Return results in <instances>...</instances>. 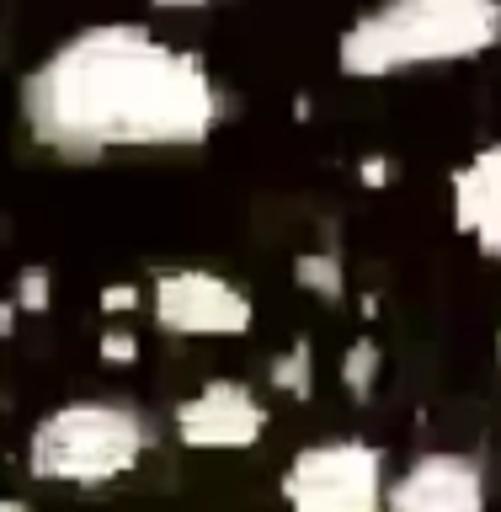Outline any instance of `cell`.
<instances>
[{
	"label": "cell",
	"mask_w": 501,
	"mask_h": 512,
	"mask_svg": "<svg viewBox=\"0 0 501 512\" xmlns=\"http://www.w3.org/2000/svg\"><path fill=\"white\" fill-rule=\"evenodd\" d=\"M214 70L144 22H91L22 75L27 134L64 160L198 150L219 128Z\"/></svg>",
	"instance_id": "1"
},
{
	"label": "cell",
	"mask_w": 501,
	"mask_h": 512,
	"mask_svg": "<svg viewBox=\"0 0 501 512\" xmlns=\"http://www.w3.org/2000/svg\"><path fill=\"white\" fill-rule=\"evenodd\" d=\"M501 43L496 0H395V6L363 11L342 38L336 64L352 80H384L422 64L480 59Z\"/></svg>",
	"instance_id": "2"
},
{
	"label": "cell",
	"mask_w": 501,
	"mask_h": 512,
	"mask_svg": "<svg viewBox=\"0 0 501 512\" xmlns=\"http://www.w3.org/2000/svg\"><path fill=\"white\" fill-rule=\"evenodd\" d=\"M155 432L128 400H64L27 432V475L43 486L96 491L134 475Z\"/></svg>",
	"instance_id": "3"
},
{
	"label": "cell",
	"mask_w": 501,
	"mask_h": 512,
	"mask_svg": "<svg viewBox=\"0 0 501 512\" xmlns=\"http://www.w3.org/2000/svg\"><path fill=\"white\" fill-rule=\"evenodd\" d=\"M384 454L363 438L304 443L278 480L288 512H384Z\"/></svg>",
	"instance_id": "4"
},
{
	"label": "cell",
	"mask_w": 501,
	"mask_h": 512,
	"mask_svg": "<svg viewBox=\"0 0 501 512\" xmlns=\"http://www.w3.org/2000/svg\"><path fill=\"white\" fill-rule=\"evenodd\" d=\"M155 326L171 336H198V342H224V336H246L256 326V304L240 283L208 267H171L150 288Z\"/></svg>",
	"instance_id": "5"
},
{
	"label": "cell",
	"mask_w": 501,
	"mask_h": 512,
	"mask_svg": "<svg viewBox=\"0 0 501 512\" xmlns=\"http://www.w3.org/2000/svg\"><path fill=\"white\" fill-rule=\"evenodd\" d=\"M171 432L182 448H198V454H240V448L262 443L267 400L240 379H208L176 400Z\"/></svg>",
	"instance_id": "6"
},
{
	"label": "cell",
	"mask_w": 501,
	"mask_h": 512,
	"mask_svg": "<svg viewBox=\"0 0 501 512\" xmlns=\"http://www.w3.org/2000/svg\"><path fill=\"white\" fill-rule=\"evenodd\" d=\"M486 470L475 454H454V448H432L416 454L390 486H384V512H486Z\"/></svg>",
	"instance_id": "7"
},
{
	"label": "cell",
	"mask_w": 501,
	"mask_h": 512,
	"mask_svg": "<svg viewBox=\"0 0 501 512\" xmlns=\"http://www.w3.org/2000/svg\"><path fill=\"white\" fill-rule=\"evenodd\" d=\"M454 224L501 267V144H480L464 166L448 176Z\"/></svg>",
	"instance_id": "8"
},
{
	"label": "cell",
	"mask_w": 501,
	"mask_h": 512,
	"mask_svg": "<svg viewBox=\"0 0 501 512\" xmlns=\"http://www.w3.org/2000/svg\"><path fill=\"white\" fill-rule=\"evenodd\" d=\"M294 283L310 288V294L326 299V304H336V299L347 294V272H342V262H336V256H326V251H304L299 262H294Z\"/></svg>",
	"instance_id": "9"
},
{
	"label": "cell",
	"mask_w": 501,
	"mask_h": 512,
	"mask_svg": "<svg viewBox=\"0 0 501 512\" xmlns=\"http://www.w3.org/2000/svg\"><path fill=\"white\" fill-rule=\"evenodd\" d=\"M272 384H278L283 395H294V400H310V390H315V347L294 342L288 352H278V358H272Z\"/></svg>",
	"instance_id": "10"
},
{
	"label": "cell",
	"mask_w": 501,
	"mask_h": 512,
	"mask_svg": "<svg viewBox=\"0 0 501 512\" xmlns=\"http://www.w3.org/2000/svg\"><path fill=\"white\" fill-rule=\"evenodd\" d=\"M379 368H384V352H379V342H374V336H358V342H352V352L342 358V384H347V390L363 400V395L379 384Z\"/></svg>",
	"instance_id": "11"
},
{
	"label": "cell",
	"mask_w": 501,
	"mask_h": 512,
	"mask_svg": "<svg viewBox=\"0 0 501 512\" xmlns=\"http://www.w3.org/2000/svg\"><path fill=\"white\" fill-rule=\"evenodd\" d=\"M48 288H54V278H48L43 267H27L22 283H16V299L11 304H16V310H38L43 315L48 310Z\"/></svg>",
	"instance_id": "12"
},
{
	"label": "cell",
	"mask_w": 501,
	"mask_h": 512,
	"mask_svg": "<svg viewBox=\"0 0 501 512\" xmlns=\"http://www.w3.org/2000/svg\"><path fill=\"white\" fill-rule=\"evenodd\" d=\"M139 336L134 331H102V363H134Z\"/></svg>",
	"instance_id": "13"
},
{
	"label": "cell",
	"mask_w": 501,
	"mask_h": 512,
	"mask_svg": "<svg viewBox=\"0 0 501 512\" xmlns=\"http://www.w3.org/2000/svg\"><path fill=\"white\" fill-rule=\"evenodd\" d=\"M134 304H139V288H134V283H123V288L112 283V288H102V310H107V315H118V310L128 315Z\"/></svg>",
	"instance_id": "14"
},
{
	"label": "cell",
	"mask_w": 501,
	"mask_h": 512,
	"mask_svg": "<svg viewBox=\"0 0 501 512\" xmlns=\"http://www.w3.org/2000/svg\"><path fill=\"white\" fill-rule=\"evenodd\" d=\"M363 182H368V187H374V182H390V166H384V160H368V166H363Z\"/></svg>",
	"instance_id": "15"
},
{
	"label": "cell",
	"mask_w": 501,
	"mask_h": 512,
	"mask_svg": "<svg viewBox=\"0 0 501 512\" xmlns=\"http://www.w3.org/2000/svg\"><path fill=\"white\" fill-rule=\"evenodd\" d=\"M11 326H16V304L0 299V336H11Z\"/></svg>",
	"instance_id": "16"
},
{
	"label": "cell",
	"mask_w": 501,
	"mask_h": 512,
	"mask_svg": "<svg viewBox=\"0 0 501 512\" xmlns=\"http://www.w3.org/2000/svg\"><path fill=\"white\" fill-rule=\"evenodd\" d=\"M0 512H32V507L22 502V496H0Z\"/></svg>",
	"instance_id": "17"
},
{
	"label": "cell",
	"mask_w": 501,
	"mask_h": 512,
	"mask_svg": "<svg viewBox=\"0 0 501 512\" xmlns=\"http://www.w3.org/2000/svg\"><path fill=\"white\" fill-rule=\"evenodd\" d=\"M496 363H501V331H496Z\"/></svg>",
	"instance_id": "18"
}]
</instances>
